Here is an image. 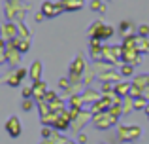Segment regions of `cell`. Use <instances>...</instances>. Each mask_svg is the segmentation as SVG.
<instances>
[{"instance_id":"6da1fadb","label":"cell","mask_w":149,"mask_h":144,"mask_svg":"<svg viewBox=\"0 0 149 144\" xmlns=\"http://www.w3.org/2000/svg\"><path fill=\"white\" fill-rule=\"evenodd\" d=\"M117 137L121 142H134L142 137L140 125H117Z\"/></svg>"},{"instance_id":"7a4b0ae2","label":"cell","mask_w":149,"mask_h":144,"mask_svg":"<svg viewBox=\"0 0 149 144\" xmlns=\"http://www.w3.org/2000/svg\"><path fill=\"white\" fill-rule=\"evenodd\" d=\"M93 123H95L96 129L106 131V129H109V127L117 125V123H119V119L113 118V116L109 114V110H108V112H102V114H96L95 118H93Z\"/></svg>"},{"instance_id":"3957f363","label":"cell","mask_w":149,"mask_h":144,"mask_svg":"<svg viewBox=\"0 0 149 144\" xmlns=\"http://www.w3.org/2000/svg\"><path fill=\"white\" fill-rule=\"evenodd\" d=\"M93 118H95V116H93V112L85 108V110H81V112H79V116H77V118L72 122V127H70V129H72V131H76L77 135H79V133H83V127L87 125V123L91 122Z\"/></svg>"},{"instance_id":"277c9868","label":"cell","mask_w":149,"mask_h":144,"mask_svg":"<svg viewBox=\"0 0 149 144\" xmlns=\"http://www.w3.org/2000/svg\"><path fill=\"white\" fill-rule=\"evenodd\" d=\"M6 133L10 135L11 138H17V137H21V133H23V127H21V119H19L17 116H11V118L6 122Z\"/></svg>"},{"instance_id":"5b68a950","label":"cell","mask_w":149,"mask_h":144,"mask_svg":"<svg viewBox=\"0 0 149 144\" xmlns=\"http://www.w3.org/2000/svg\"><path fill=\"white\" fill-rule=\"evenodd\" d=\"M142 63V53L138 51L136 48H130V49H125L123 48V65H132V67H136V65Z\"/></svg>"},{"instance_id":"8992f818","label":"cell","mask_w":149,"mask_h":144,"mask_svg":"<svg viewBox=\"0 0 149 144\" xmlns=\"http://www.w3.org/2000/svg\"><path fill=\"white\" fill-rule=\"evenodd\" d=\"M19 36V27H17V23H13V21H6L2 25V40H6V42H11L13 38H17Z\"/></svg>"},{"instance_id":"52a82bcc","label":"cell","mask_w":149,"mask_h":144,"mask_svg":"<svg viewBox=\"0 0 149 144\" xmlns=\"http://www.w3.org/2000/svg\"><path fill=\"white\" fill-rule=\"evenodd\" d=\"M0 55H2V63L11 65L13 68H15V65H19V61H21V53H19L17 49H11V48L2 49V51H0Z\"/></svg>"},{"instance_id":"ba28073f","label":"cell","mask_w":149,"mask_h":144,"mask_svg":"<svg viewBox=\"0 0 149 144\" xmlns=\"http://www.w3.org/2000/svg\"><path fill=\"white\" fill-rule=\"evenodd\" d=\"M47 84H45L44 80L36 81V84H32V99L36 100V103H42V100L45 99V93H47Z\"/></svg>"},{"instance_id":"9c48e42d","label":"cell","mask_w":149,"mask_h":144,"mask_svg":"<svg viewBox=\"0 0 149 144\" xmlns=\"http://www.w3.org/2000/svg\"><path fill=\"white\" fill-rule=\"evenodd\" d=\"M85 70H87V63H85L83 55H76V57L72 59V63H70L68 72H72V74H81V76H83Z\"/></svg>"},{"instance_id":"30bf717a","label":"cell","mask_w":149,"mask_h":144,"mask_svg":"<svg viewBox=\"0 0 149 144\" xmlns=\"http://www.w3.org/2000/svg\"><path fill=\"white\" fill-rule=\"evenodd\" d=\"M70 127H72V118H70V110L61 112V114H58V119H57V123H55L53 129H57V131H68Z\"/></svg>"},{"instance_id":"8fae6325","label":"cell","mask_w":149,"mask_h":144,"mask_svg":"<svg viewBox=\"0 0 149 144\" xmlns=\"http://www.w3.org/2000/svg\"><path fill=\"white\" fill-rule=\"evenodd\" d=\"M8 48H11V49H17L19 53H26L30 49V40H25V38H13L11 42H8Z\"/></svg>"},{"instance_id":"7c38bea8","label":"cell","mask_w":149,"mask_h":144,"mask_svg":"<svg viewBox=\"0 0 149 144\" xmlns=\"http://www.w3.org/2000/svg\"><path fill=\"white\" fill-rule=\"evenodd\" d=\"M42 74H44V65H42V61H34L32 65H30L29 68V78L32 84H36V81L42 80Z\"/></svg>"},{"instance_id":"4fadbf2b","label":"cell","mask_w":149,"mask_h":144,"mask_svg":"<svg viewBox=\"0 0 149 144\" xmlns=\"http://www.w3.org/2000/svg\"><path fill=\"white\" fill-rule=\"evenodd\" d=\"M81 97H83L85 106H87L89 103H91V106H93L95 103H98V100L102 99V93H100V91H95V89H91V87H87V89L83 91V95H81Z\"/></svg>"},{"instance_id":"5bb4252c","label":"cell","mask_w":149,"mask_h":144,"mask_svg":"<svg viewBox=\"0 0 149 144\" xmlns=\"http://www.w3.org/2000/svg\"><path fill=\"white\" fill-rule=\"evenodd\" d=\"M130 89H132V81H119V84H115L113 91H115L119 97L127 99V97H130Z\"/></svg>"},{"instance_id":"9a60e30c","label":"cell","mask_w":149,"mask_h":144,"mask_svg":"<svg viewBox=\"0 0 149 144\" xmlns=\"http://www.w3.org/2000/svg\"><path fill=\"white\" fill-rule=\"evenodd\" d=\"M4 84L6 85H10V87H19V85L23 84V80L19 78V74H17V70H11V72H8L6 76H4Z\"/></svg>"},{"instance_id":"2e32d148","label":"cell","mask_w":149,"mask_h":144,"mask_svg":"<svg viewBox=\"0 0 149 144\" xmlns=\"http://www.w3.org/2000/svg\"><path fill=\"white\" fill-rule=\"evenodd\" d=\"M64 2V8L66 11H79L85 8V2L83 0H62Z\"/></svg>"},{"instance_id":"e0dca14e","label":"cell","mask_w":149,"mask_h":144,"mask_svg":"<svg viewBox=\"0 0 149 144\" xmlns=\"http://www.w3.org/2000/svg\"><path fill=\"white\" fill-rule=\"evenodd\" d=\"M102 29H104V23H102L100 19H98V21H95L91 27H89V38H91V40H96Z\"/></svg>"},{"instance_id":"ac0fdd59","label":"cell","mask_w":149,"mask_h":144,"mask_svg":"<svg viewBox=\"0 0 149 144\" xmlns=\"http://www.w3.org/2000/svg\"><path fill=\"white\" fill-rule=\"evenodd\" d=\"M132 85H136V87H140L143 91L149 85V74H138V76L132 80Z\"/></svg>"},{"instance_id":"d6986e66","label":"cell","mask_w":149,"mask_h":144,"mask_svg":"<svg viewBox=\"0 0 149 144\" xmlns=\"http://www.w3.org/2000/svg\"><path fill=\"white\" fill-rule=\"evenodd\" d=\"M115 34V29H113L111 25H104V29L100 30V34H98V38L96 40H100V42H104V40H109V38Z\"/></svg>"},{"instance_id":"ffe728a7","label":"cell","mask_w":149,"mask_h":144,"mask_svg":"<svg viewBox=\"0 0 149 144\" xmlns=\"http://www.w3.org/2000/svg\"><path fill=\"white\" fill-rule=\"evenodd\" d=\"M136 49H138L140 53H149V38H142L138 36V42H136Z\"/></svg>"},{"instance_id":"44dd1931","label":"cell","mask_w":149,"mask_h":144,"mask_svg":"<svg viewBox=\"0 0 149 144\" xmlns=\"http://www.w3.org/2000/svg\"><path fill=\"white\" fill-rule=\"evenodd\" d=\"M91 10L98 11V13H106V11H108V6H106L104 0H91Z\"/></svg>"},{"instance_id":"7402d4cb","label":"cell","mask_w":149,"mask_h":144,"mask_svg":"<svg viewBox=\"0 0 149 144\" xmlns=\"http://www.w3.org/2000/svg\"><path fill=\"white\" fill-rule=\"evenodd\" d=\"M57 119H58V114H47L45 118H42L40 122H42V125L44 127H55V123H57Z\"/></svg>"},{"instance_id":"603a6c76","label":"cell","mask_w":149,"mask_h":144,"mask_svg":"<svg viewBox=\"0 0 149 144\" xmlns=\"http://www.w3.org/2000/svg\"><path fill=\"white\" fill-rule=\"evenodd\" d=\"M130 112H134V99L132 97H127L123 100V116H128Z\"/></svg>"},{"instance_id":"cb8c5ba5","label":"cell","mask_w":149,"mask_h":144,"mask_svg":"<svg viewBox=\"0 0 149 144\" xmlns=\"http://www.w3.org/2000/svg\"><path fill=\"white\" fill-rule=\"evenodd\" d=\"M95 78H96V72H95V68H87L83 74V84H85V87H89V85L95 81Z\"/></svg>"},{"instance_id":"d4e9b609","label":"cell","mask_w":149,"mask_h":144,"mask_svg":"<svg viewBox=\"0 0 149 144\" xmlns=\"http://www.w3.org/2000/svg\"><path fill=\"white\" fill-rule=\"evenodd\" d=\"M49 106H51V112H53V114H61V112H64V110H66V108H64V100H62L61 97H58L55 103H51Z\"/></svg>"},{"instance_id":"484cf974","label":"cell","mask_w":149,"mask_h":144,"mask_svg":"<svg viewBox=\"0 0 149 144\" xmlns=\"http://www.w3.org/2000/svg\"><path fill=\"white\" fill-rule=\"evenodd\" d=\"M36 108H38V112H40V119L45 118L47 114H51V106L45 103V100H42V103H36Z\"/></svg>"},{"instance_id":"4316f807","label":"cell","mask_w":149,"mask_h":144,"mask_svg":"<svg viewBox=\"0 0 149 144\" xmlns=\"http://www.w3.org/2000/svg\"><path fill=\"white\" fill-rule=\"evenodd\" d=\"M17 27H19V38H25V40L32 38V32L25 27V23H17Z\"/></svg>"},{"instance_id":"83f0119b","label":"cell","mask_w":149,"mask_h":144,"mask_svg":"<svg viewBox=\"0 0 149 144\" xmlns=\"http://www.w3.org/2000/svg\"><path fill=\"white\" fill-rule=\"evenodd\" d=\"M34 103H36L34 99H23V103H21V108H23V112H30L34 106H36Z\"/></svg>"},{"instance_id":"f1b7e54d","label":"cell","mask_w":149,"mask_h":144,"mask_svg":"<svg viewBox=\"0 0 149 144\" xmlns=\"http://www.w3.org/2000/svg\"><path fill=\"white\" fill-rule=\"evenodd\" d=\"M70 85H72V81L68 80V76H66V78H61V80H58V89H61L62 93H66V91H68V89H70Z\"/></svg>"},{"instance_id":"f546056e","label":"cell","mask_w":149,"mask_h":144,"mask_svg":"<svg viewBox=\"0 0 149 144\" xmlns=\"http://www.w3.org/2000/svg\"><path fill=\"white\" fill-rule=\"evenodd\" d=\"M113 87H115L113 84H106V81H102V84H100V93H102V95H111Z\"/></svg>"},{"instance_id":"4dcf8cb0","label":"cell","mask_w":149,"mask_h":144,"mask_svg":"<svg viewBox=\"0 0 149 144\" xmlns=\"http://www.w3.org/2000/svg\"><path fill=\"white\" fill-rule=\"evenodd\" d=\"M119 74L121 76H132V74H134V67H132V65H121Z\"/></svg>"},{"instance_id":"1f68e13d","label":"cell","mask_w":149,"mask_h":144,"mask_svg":"<svg viewBox=\"0 0 149 144\" xmlns=\"http://www.w3.org/2000/svg\"><path fill=\"white\" fill-rule=\"evenodd\" d=\"M147 104H149V103L143 99V97H140V99H134V110H146Z\"/></svg>"},{"instance_id":"d6a6232c","label":"cell","mask_w":149,"mask_h":144,"mask_svg":"<svg viewBox=\"0 0 149 144\" xmlns=\"http://www.w3.org/2000/svg\"><path fill=\"white\" fill-rule=\"evenodd\" d=\"M136 34H138V36H142V38H147V36H149V25H147V23L140 25L138 30H136Z\"/></svg>"},{"instance_id":"836d02e7","label":"cell","mask_w":149,"mask_h":144,"mask_svg":"<svg viewBox=\"0 0 149 144\" xmlns=\"http://www.w3.org/2000/svg\"><path fill=\"white\" fill-rule=\"evenodd\" d=\"M109 114H111L113 118H117V119H119L121 116H123V106H117V104H113V106L109 108Z\"/></svg>"},{"instance_id":"e575fe53","label":"cell","mask_w":149,"mask_h":144,"mask_svg":"<svg viewBox=\"0 0 149 144\" xmlns=\"http://www.w3.org/2000/svg\"><path fill=\"white\" fill-rule=\"evenodd\" d=\"M119 32H121V36H125L127 32H130V23L128 21H121L119 23Z\"/></svg>"},{"instance_id":"d590c367","label":"cell","mask_w":149,"mask_h":144,"mask_svg":"<svg viewBox=\"0 0 149 144\" xmlns=\"http://www.w3.org/2000/svg\"><path fill=\"white\" fill-rule=\"evenodd\" d=\"M21 95H23V99H32V85H23Z\"/></svg>"},{"instance_id":"8d00e7d4","label":"cell","mask_w":149,"mask_h":144,"mask_svg":"<svg viewBox=\"0 0 149 144\" xmlns=\"http://www.w3.org/2000/svg\"><path fill=\"white\" fill-rule=\"evenodd\" d=\"M58 99V95H57V91H47V93H45V103H47V104H51V103H55V100H57Z\"/></svg>"},{"instance_id":"74e56055","label":"cell","mask_w":149,"mask_h":144,"mask_svg":"<svg viewBox=\"0 0 149 144\" xmlns=\"http://www.w3.org/2000/svg\"><path fill=\"white\" fill-rule=\"evenodd\" d=\"M55 133V129H51V127H42V138H51Z\"/></svg>"},{"instance_id":"f35d334b","label":"cell","mask_w":149,"mask_h":144,"mask_svg":"<svg viewBox=\"0 0 149 144\" xmlns=\"http://www.w3.org/2000/svg\"><path fill=\"white\" fill-rule=\"evenodd\" d=\"M17 74H19V78L21 80H25V78H29V68H17Z\"/></svg>"},{"instance_id":"ab89813d","label":"cell","mask_w":149,"mask_h":144,"mask_svg":"<svg viewBox=\"0 0 149 144\" xmlns=\"http://www.w3.org/2000/svg\"><path fill=\"white\" fill-rule=\"evenodd\" d=\"M44 19H45V15L42 13V11H36V13H34V21H36V23H42Z\"/></svg>"},{"instance_id":"60d3db41","label":"cell","mask_w":149,"mask_h":144,"mask_svg":"<svg viewBox=\"0 0 149 144\" xmlns=\"http://www.w3.org/2000/svg\"><path fill=\"white\" fill-rule=\"evenodd\" d=\"M85 142H87V135L79 133V135H77V144H85Z\"/></svg>"},{"instance_id":"b9f144b4","label":"cell","mask_w":149,"mask_h":144,"mask_svg":"<svg viewBox=\"0 0 149 144\" xmlns=\"http://www.w3.org/2000/svg\"><path fill=\"white\" fill-rule=\"evenodd\" d=\"M142 97H143V99H146L147 103H149V87H146V89H143V95H142Z\"/></svg>"},{"instance_id":"7bdbcfd3","label":"cell","mask_w":149,"mask_h":144,"mask_svg":"<svg viewBox=\"0 0 149 144\" xmlns=\"http://www.w3.org/2000/svg\"><path fill=\"white\" fill-rule=\"evenodd\" d=\"M66 144H77V142H74V140H70V138H68V140H66Z\"/></svg>"},{"instance_id":"ee69618b","label":"cell","mask_w":149,"mask_h":144,"mask_svg":"<svg viewBox=\"0 0 149 144\" xmlns=\"http://www.w3.org/2000/svg\"><path fill=\"white\" fill-rule=\"evenodd\" d=\"M146 114H147V118H149V104H147V108H146Z\"/></svg>"},{"instance_id":"f6af8a7d","label":"cell","mask_w":149,"mask_h":144,"mask_svg":"<svg viewBox=\"0 0 149 144\" xmlns=\"http://www.w3.org/2000/svg\"><path fill=\"white\" fill-rule=\"evenodd\" d=\"M104 2H109V0H104Z\"/></svg>"},{"instance_id":"bcb514c9","label":"cell","mask_w":149,"mask_h":144,"mask_svg":"<svg viewBox=\"0 0 149 144\" xmlns=\"http://www.w3.org/2000/svg\"><path fill=\"white\" fill-rule=\"evenodd\" d=\"M55 2H57V0H55Z\"/></svg>"},{"instance_id":"7dc6e473","label":"cell","mask_w":149,"mask_h":144,"mask_svg":"<svg viewBox=\"0 0 149 144\" xmlns=\"http://www.w3.org/2000/svg\"><path fill=\"white\" fill-rule=\"evenodd\" d=\"M102 144H104V142H102Z\"/></svg>"}]
</instances>
